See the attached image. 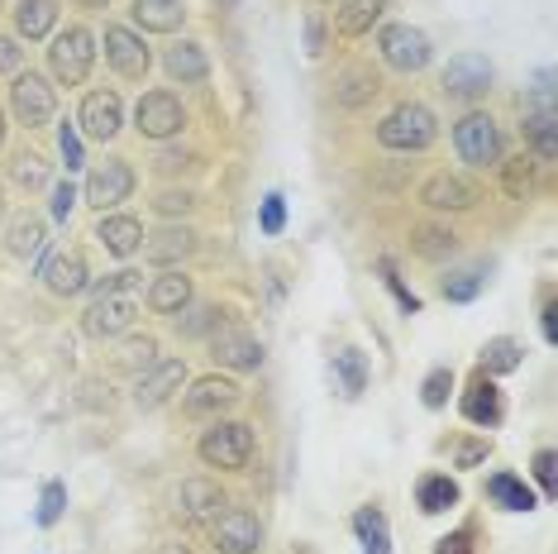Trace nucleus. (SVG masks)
<instances>
[{
  "label": "nucleus",
  "mask_w": 558,
  "mask_h": 554,
  "mask_svg": "<svg viewBox=\"0 0 558 554\" xmlns=\"http://www.w3.org/2000/svg\"><path fill=\"white\" fill-rule=\"evenodd\" d=\"M435 138H439V120L421 100H401V106L387 110L383 124H377V144L391 148V154H425Z\"/></svg>",
  "instance_id": "nucleus-1"
},
{
  "label": "nucleus",
  "mask_w": 558,
  "mask_h": 554,
  "mask_svg": "<svg viewBox=\"0 0 558 554\" xmlns=\"http://www.w3.org/2000/svg\"><path fill=\"white\" fill-rule=\"evenodd\" d=\"M196 455L206 469H225V473H244L253 459V425L244 421H215L210 431H201Z\"/></svg>",
  "instance_id": "nucleus-2"
},
{
  "label": "nucleus",
  "mask_w": 558,
  "mask_h": 554,
  "mask_svg": "<svg viewBox=\"0 0 558 554\" xmlns=\"http://www.w3.org/2000/svg\"><path fill=\"white\" fill-rule=\"evenodd\" d=\"M453 148H459V158L473 162V168H501V158H506L501 124L492 120L487 110H468V116L453 124Z\"/></svg>",
  "instance_id": "nucleus-3"
},
{
  "label": "nucleus",
  "mask_w": 558,
  "mask_h": 554,
  "mask_svg": "<svg viewBox=\"0 0 558 554\" xmlns=\"http://www.w3.org/2000/svg\"><path fill=\"white\" fill-rule=\"evenodd\" d=\"M92 62H96V39L92 29H82V24H68V29L53 34V48H48V68H53V77L62 86H82L92 77Z\"/></svg>",
  "instance_id": "nucleus-4"
},
{
  "label": "nucleus",
  "mask_w": 558,
  "mask_h": 554,
  "mask_svg": "<svg viewBox=\"0 0 558 554\" xmlns=\"http://www.w3.org/2000/svg\"><path fill=\"white\" fill-rule=\"evenodd\" d=\"M10 110L24 130H44L48 120L58 116V92L53 82L39 77V72H15V86H10Z\"/></svg>",
  "instance_id": "nucleus-5"
},
{
  "label": "nucleus",
  "mask_w": 558,
  "mask_h": 554,
  "mask_svg": "<svg viewBox=\"0 0 558 554\" xmlns=\"http://www.w3.org/2000/svg\"><path fill=\"white\" fill-rule=\"evenodd\" d=\"M377 53H383L387 68L397 72H425L429 58H435V48L415 24H387L383 34H377Z\"/></svg>",
  "instance_id": "nucleus-6"
},
{
  "label": "nucleus",
  "mask_w": 558,
  "mask_h": 554,
  "mask_svg": "<svg viewBox=\"0 0 558 554\" xmlns=\"http://www.w3.org/2000/svg\"><path fill=\"white\" fill-rule=\"evenodd\" d=\"M186 124V106L177 100L172 92H144L134 106V130L144 138H154V144H162V138H177Z\"/></svg>",
  "instance_id": "nucleus-7"
},
{
  "label": "nucleus",
  "mask_w": 558,
  "mask_h": 554,
  "mask_svg": "<svg viewBox=\"0 0 558 554\" xmlns=\"http://www.w3.org/2000/svg\"><path fill=\"white\" fill-rule=\"evenodd\" d=\"M210 545L215 554H258L263 550V526L244 507H225L210 521Z\"/></svg>",
  "instance_id": "nucleus-8"
},
{
  "label": "nucleus",
  "mask_w": 558,
  "mask_h": 554,
  "mask_svg": "<svg viewBox=\"0 0 558 554\" xmlns=\"http://www.w3.org/2000/svg\"><path fill=\"white\" fill-rule=\"evenodd\" d=\"M239 397H244V387L234 383V377H220V373H210V377H196L192 383V393L182 397V416H192V421H220L230 407H239Z\"/></svg>",
  "instance_id": "nucleus-9"
},
{
  "label": "nucleus",
  "mask_w": 558,
  "mask_h": 554,
  "mask_svg": "<svg viewBox=\"0 0 558 554\" xmlns=\"http://www.w3.org/2000/svg\"><path fill=\"white\" fill-rule=\"evenodd\" d=\"M210 359L225 363V369L248 373V369H258V363H263V345L239 321H215V330H210Z\"/></svg>",
  "instance_id": "nucleus-10"
},
{
  "label": "nucleus",
  "mask_w": 558,
  "mask_h": 554,
  "mask_svg": "<svg viewBox=\"0 0 558 554\" xmlns=\"http://www.w3.org/2000/svg\"><path fill=\"white\" fill-rule=\"evenodd\" d=\"M106 62L116 68V77L144 82L148 68H154V53H148V44L138 39L134 29H124V24H106Z\"/></svg>",
  "instance_id": "nucleus-11"
},
{
  "label": "nucleus",
  "mask_w": 558,
  "mask_h": 554,
  "mask_svg": "<svg viewBox=\"0 0 558 554\" xmlns=\"http://www.w3.org/2000/svg\"><path fill=\"white\" fill-rule=\"evenodd\" d=\"M138 321V301L134 297H96L82 316V330L92 339H120L130 335Z\"/></svg>",
  "instance_id": "nucleus-12"
},
{
  "label": "nucleus",
  "mask_w": 558,
  "mask_h": 554,
  "mask_svg": "<svg viewBox=\"0 0 558 554\" xmlns=\"http://www.w3.org/2000/svg\"><path fill=\"white\" fill-rule=\"evenodd\" d=\"M134 196V168L124 158H110L100 162V168H92V178H86V201L106 216V210H116L120 201Z\"/></svg>",
  "instance_id": "nucleus-13"
},
{
  "label": "nucleus",
  "mask_w": 558,
  "mask_h": 554,
  "mask_svg": "<svg viewBox=\"0 0 558 554\" xmlns=\"http://www.w3.org/2000/svg\"><path fill=\"white\" fill-rule=\"evenodd\" d=\"M77 124L92 138H100V144H110V138L124 130V100L116 92H106V86H100V92H86Z\"/></svg>",
  "instance_id": "nucleus-14"
},
{
  "label": "nucleus",
  "mask_w": 558,
  "mask_h": 554,
  "mask_svg": "<svg viewBox=\"0 0 558 554\" xmlns=\"http://www.w3.org/2000/svg\"><path fill=\"white\" fill-rule=\"evenodd\" d=\"M444 92L459 96V100H477L492 92V62L482 53H459L449 58V68H444Z\"/></svg>",
  "instance_id": "nucleus-15"
},
{
  "label": "nucleus",
  "mask_w": 558,
  "mask_h": 554,
  "mask_svg": "<svg viewBox=\"0 0 558 554\" xmlns=\"http://www.w3.org/2000/svg\"><path fill=\"white\" fill-rule=\"evenodd\" d=\"M182 383H186V363L182 359H162L154 363L148 373H138V383H134V407H144V411H154L162 407L172 393H182Z\"/></svg>",
  "instance_id": "nucleus-16"
},
{
  "label": "nucleus",
  "mask_w": 558,
  "mask_h": 554,
  "mask_svg": "<svg viewBox=\"0 0 558 554\" xmlns=\"http://www.w3.org/2000/svg\"><path fill=\"white\" fill-rule=\"evenodd\" d=\"M477 182L459 178V172H435V178H425L421 186V201L429 210H473L477 206Z\"/></svg>",
  "instance_id": "nucleus-17"
},
{
  "label": "nucleus",
  "mask_w": 558,
  "mask_h": 554,
  "mask_svg": "<svg viewBox=\"0 0 558 554\" xmlns=\"http://www.w3.org/2000/svg\"><path fill=\"white\" fill-rule=\"evenodd\" d=\"M463 416L473 425H482V431H492V425H501V416H506V401H501V387L492 383L487 373H477L473 383H468V393H463Z\"/></svg>",
  "instance_id": "nucleus-18"
},
{
  "label": "nucleus",
  "mask_w": 558,
  "mask_h": 554,
  "mask_svg": "<svg viewBox=\"0 0 558 554\" xmlns=\"http://www.w3.org/2000/svg\"><path fill=\"white\" fill-rule=\"evenodd\" d=\"M192 277L182 268H162V277H154V287H148V311L154 316H182L192 306Z\"/></svg>",
  "instance_id": "nucleus-19"
},
{
  "label": "nucleus",
  "mask_w": 558,
  "mask_h": 554,
  "mask_svg": "<svg viewBox=\"0 0 558 554\" xmlns=\"http://www.w3.org/2000/svg\"><path fill=\"white\" fill-rule=\"evenodd\" d=\"M44 282L53 297H77L92 287V273H86V258L77 254V249H68V254H53L44 263Z\"/></svg>",
  "instance_id": "nucleus-20"
},
{
  "label": "nucleus",
  "mask_w": 558,
  "mask_h": 554,
  "mask_svg": "<svg viewBox=\"0 0 558 554\" xmlns=\"http://www.w3.org/2000/svg\"><path fill=\"white\" fill-rule=\"evenodd\" d=\"M192 249H196V234L186 225H168L158 234H144V258L154 268H177L182 258H192Z\"/></svg>",
  "instance_id": "nucleus-21"
},
{
  "label": "nucleus",
  "mask_w": 558,
  "mask_h": 554,
  "mask_svg": "<svg viewBox=\"0 0 558 554\" xmlns=\"http://www.w3.org/2000/svg\"><path fill=\"white\" fill-rule=\"evenodd\" d=\"M96 239L106 244V254L134 258L138 249H144V220L138 216H100L96 220Z\"/></svg>",
  "instance_id": "nucleus-22"
},
{
  "label": "nucleus",
  "mask_w": 558,
  "mask_h": 554,
  "mask_svg": "<svg viewBox=\"0 0 558 554\" xmlns=\"http://www.w3.org/2000/svg\"><path fill=\"white\" fill-rule=\"evenodd\" d=\"M230 502H225V493L215 483H206V478H186L182 493H177V511L186 516V521H215Z\"/></svg>",
  "instance_id": "nucleus-23"
},
{
  "label": "nucleus",
  "mask_w": 558,
  "mask_h": 554,
  "mask_svg": "<svg viewBox=\"0 0 558 554\" xmlns=\"http://www.w3.org/2000/svg\"><path fill=\"white\" fill-rule=\"evenodd\" d=\"M162 68H168V77H172V82H182V86H201V82L210 77V58H206V48L192 44V39L172 44L168 53H162Z\"/></svg>",
  "instance_id": "nucleus-24"
},
{
  "label": "nucleus",
  "mask_w": 558,
  "mask_h": 554,
  "mask_svg": "<svg viewBox=\"0 0 558 554\" xmlns=\"http://www.w3.org/2000/svg\"><path fill=\"white\" fill-rule=\"evenodd\" d=\"M377 92H383V77H377L367 62H349V68L335 77V100H339L344 110L367 106V100H373Z\"/></svg>",
  "instance_id": "nucleus-25"
},
{
  "label": "nucleus",
  "mask_w": 558,
  "mask_h": 554,
  "mask_svg": "<svg viewBox=\"0 0 558 554\" xmlns=\"http://www.w3.org/2000/svg\"><path fill=\"white\" fill-rule=\"evenodd\" d=\"M520 134H525V144L539 154V162H554L558 158V116H554V106L525 110V120H520Z\"/></svg>",
  "instance_id": "nucleus-26"
},
{
  "label": "nucleus",
  "mask_w": 558,
  "mask_h": 554,
  "mask_svg": "<svg viewBox=\"0 0 558 554\" xmlns=\"http://www.w3.org/2000/svg\"><path fill=\"white\" fill-rule=\"evenodd\" d=\"M130 15L144 34H177L182 20H186V5L182 0H134Z\"/></svg>",
  "instance_id": "nucleus-27"
},
{
  "label": "nucleus",
  "mask_w": 558,
  "mask_h": 554,
  "mask_svg": "<svg viewBox=\"0 0 558 554\" xmlns=\"http://www.w3.org/2000/svg\"><path fill=\"white\" fill-rule=\"evenodd\" d=\"M383 10H387V0H339V10H335L339 39H363V34L383 20Z\"/></svg>",
  "instance_id": "nucleus-28"
},
{
  "label": "nucleus",
  "mask_w": 558,
  "mask_h": 554,
  "mask_svg": "<svg viewBox=\"0 0 558 554\" xmlns=\"http://www.w3.org/2000/svg\"><path fill=\"white\" fill-rule=\"evenodd\" d=\"M53 24H58V0H20L15 5V29H20V39H29V44H39L53 34Z\"/></svg>",
  "instance_id": "nucleus-29"
},
{
  "label": "nucleus",
  "mask_w": 558,
  "mask_h": 554,
  "mask_svg": "<svg viewBox=\"0 0 558 554\" xmlns=\"http://www.w3.org/2000/svg\"><path fill=\"white\" fill-rule=\"evenodd\" d=\"M415 507L425 516H439L449 507H459V483H453L449 473H425L421 483H415Z\"/></svg>",
  "instance_id": "nucleus-30"
},
{
  "label": "nucleus",
  "mask_w": 558,
  "mask_h": 554,
  "mask_svg": "<svg viewBox=\"0 0 558 554\" xmlns=\"http://www.w3.org/2000/svg\"><path fill=\"white\" fill-rule=\"evenodd\" d=\"M487 497L497 502L501 511H535V493H530L525 478L515 473H492L487 478Z\"/></svg>",
  "instance_id": "nucleus-31"
},
{
  "label": "nucleus",
  "mask_w": 558,
  "mask_h": 554,
  "mask_svg": "<svg viewBox=\"0 0 558 554\" xmlns=\"http://www.w3.org/2000/svg\"><path fill=\"white\" fill-rule=\"evenodd\" d=\"M411 249H415L421 258L439 263V258H449L453 249H459V234H453L449 225H429V220H425V225H415V230H411Z\"/></svg>",
  "instance_id": "nucleus-32"
},
{
  "label": "nucleus",
  "mask_w": 558,
  "mask_h": 554,
  "mask_svg": "<svg viewBox=\"0 0 558 554\" xmlns=\"http://www.w3.org/2000/svg\"><path fill=\"white\" fill-rule=\"evenodd\" d=\"M353 531H359V540H363V554H391L387 516L377 507H359V511H353Z\"/></svg>",
  "instance_id": "nucleus-33"
},
{
  "label": "nucleus",
  "mask_w": 558,
  "mask_h": 554,
  "mask_svg": "<svg viewBox=\"0 0 558 554\" xmlns=\"http://www.w3.org/2000/svg\"><path fill=\"white\" fill-rule=\"evenodd\" d=\"M335 377H339V393L359 397L363 387H367V359H363V349H339V354H335Z\"/></svg>",
  "instance_id": "nucleus-34"
},
{
  "label": "nucleus",
  "mask_w": 558,
  "mask_h": 554,
  "mask_svg": "<svg viewBox=\"0 0 558 554\" xmlns=\"http://www.w3.org/2000/svg\"><path fill=\"white\" fill-rule=\"evenodd\" d=\"M44 244H48V230H44L39 216H20L15 225H10V254L15 258H34Z\"/></svg>",
  "instance_id": "nucleus-35"
},
{
  "label": "nucleus",
  "mask_w": 558,
  "mask_h": 554,
  "mask_svg": "<svg viewBox=\"0 0 558 554\" xmlns=\"http://www.w3.org/2000/svg\"><path fill=\"white\" fill-rule=\"evenodd\" d=\"M520 369V345L511 335H497L482 345V373H515Z\"/></svg>",
  "instance_id": "nucleus-36"
},
{
  "label": "nucleus",
  "mask_w": 558,
  "mask_h": 554,
  "mask_svg": "<svg viewBox=\"0 0 558 554\" xmlns=\"http://www.w3.org/2000/svg\"><path fill=\"white\" fill-rule=\"evenodd\" d=\"M10 178H15V186H24V192H44L48 186V158L44 154H15V162H10Z\"/></svg>",
  "instance_id": "nucleus-37"
},
{
  "label": "nucleus",
  "mask_w": 558,
  "mask_h": 554,
  "mask_svg": "<svg viewBox=\"0 0 558 554\" xmlns=\"http://www.w3.org/2000/svg\"><path fill=\"white\" fill-rule=\"evenodd\" d=\"M158 363V339L144 335V339H124L120 354H116V369L120 373H134V369H154Z\"/></svg>",
  "instance_id": "nucleus-38"
},
{
  "label": "nucleus",
  "mask_w": 558,
  "mask_h": 554,
  "mask_svg": "<svg viewBox=\"0 0 558 554\" xmlns=\"http://www.w3.org/2000/svg\"><path fill=\"white\" fill-rule=\"evenodd\" d=\"M482 287H487V273L482 268H459V273L444 277V297L449 301H473Z\"/></svg>",
  "instance_id": "nucleus-39"
},
{
  "label": "nucleus",
  "mask_w": 558,
  "mask_h": 554,
  "mask_svg": "<svg viewBox=\"0 0 558 554\" xmlns=\"http://www.w3.org/2000/svg\"><path fill=\"white\" fill-rule=\"evenodd\" d=\"M377 273H383V282L391 287V297H397V306L405 311V316H421V297L411 292V287L401 282V273H397V263L391 258H377Z\"/></svg>",
  "instance_id": "nucleus-40"
},
{
  "label": "nucleus",
  "mask_w": 558,
  "mask_h": 554,
  "mask_svg": "<svg viewBox=\"0 0 558 554\" xmlns=\"http://www.w3.org/2000/svg\"><path fill=\"white\" fill-rule=\"evenodd\" d=\"M449 393H453V373H449V369H429L425 383H421V401H425V407H429V411L449 407Z\"/></svg>",
  "instance_id": "nucleus-41"
},
{
  "label": "nucleus",
  "mask_w": 558,
  "mask_h": 554,
  "mask_svg": "<svg viewBox=\"0 0 558 554\" xmlns=\"http://www.w3.org/2000/svg\"><path fill=\"white\" fill-rule=\"evenodd\" d=\"M62 507H68V483H44V497H39V516L34 521L39 526H58V516H62Z\"/></svg>",
  "instance_id": "nucleus-42"
},
{
  "label": "nucleus",
  "mask_w": 558,
  "mask_h": 554,
  "mask_svg": "<svg viewBox=\"0 0 558 554\" xmlns=\"http://www.w3.org/2000/svg\"><path fill=\"white\" fill-rule=\"evenodd\" d=\"M58 154H62V162H68V172H77L82 168V134H77V124H68L62 120L58 124Z\"/></svg>",
  "instance_id": "nucleus-43"
},
{
  "label": "nucleus",
  "mask_w": 558,
  "mask_h": 554,
  "mask_svg": "<svg viewBox=\"0 0 558 554\" xmlns=\"http://www.w3.org/2000/svg\"><path fill=\"white\" fill-rule=\"evenodd\" d=\"M282 225H287L282 192H268V196H263V210H258V230L263 234H282Z\"/></svg>",
  "instance_id": "nucleus-44"
},
{
  "label": "nucleus",
  "mask_w": 558,
  "mask_h": 554,
  "mask_svg": "<svg viewBox=\"0 0 558 554\" xmlns=\"http://www.w3.org/2000/svg\"><path fill=\"white\" fill-rule=\"evenodd\" d=\"M92 287H96V297H130L134 287H138V273L134 268H120V273L100 277V282H92Z\"/></svg>",
  "instance_id": "nucleus-45"
},
{
  "label": "nucleus",
  "mask_w": 558,
  "mask_h": 554,
  "mask_svg": "<svg viewBox=\"0 0 558 554\" xmlns=\"http://www.w3.org/2000/svg\"><path fill=\"white\" fill-rule=\"evenodd\" d=\"M501 172H506V192H511V196L530 192V182H535V168H530V158H511V162H501Z\"/></svg>",
  "instance_id": "nucleus-46"
},
{
  "label": "nucleus",
  "mask_w": 558,
  "mask_h": 554,
  "mask_svg": "<svg viewBox=\"0 0 558 554\" xmlns=\"http://www.w3.org/2000/svg\"><path fill=\"white\" fill-rule=\"evenodd\" d=\"M192 206H196L192 192H162V196L154 201L158 216H192Z\"/></svg>",
  "instance_id": "nucleus-47"
},
{
  "label": "nucleus",
  "mask_w": 558,
  "mask_h": 554,
  "mask_svg": "<svg viewBox=\"0 0 558 554\" xmlns=\"http://www.w3.org/2000/svg\"><path fill=\"white\" fill-rule=\"evenodd\" d=\"M487 455H492L487 439H463V445H453V463H459V469H477Z\"/></svg>",
  "instance_id": "nucleus-48"
},
{
  "label": "nucleus",
  "mask_w": 558,
  "mask_h": 554,
  "mask_svg": "<svg viewBox=\"0 0 558 554\" xmlns=\"http://www.w3.org/2000/svg\"><path fill=\"white\" fill-rule=\"evenodd\" d=\"M215 321H220V311L215 306H186V321H177L182 325V335H201V330H215Z\"/></svg>",
  "instance_id": "nucleus-49"
},
{
  "label": "nucleus",
  "mask_w": 558,
  "mask_h": 554,
  "mask_svg": "<svg viewBox=\"0 0 558 554\" xmlns=\"http://www.w3.org/2000/svg\"><path fill=\"white\" fill-rule=\"evenodd\" d=\"M535 478H539L544 497H558V469H554V449H539V455H535Z\"/></svg>",
  "instance_id": "nucleus-50"
},
{
  "label": "nucleus",
  "mask_w": 558,
  "mask_h": 554,
  "mask_svg": "<svg viewBox=\"0 0 558 554\" xmlns=\"http://www.w3.org/2000/svg\"><path fill=\"white\" fill-rule=\"evenodd\" d=\"M435 554H473V526H459L453 535L435 540Z\"/></svg>",
  "instance_id": "nucleus-51"
},
{
  "label": "nucleus",
  "mask_w": 558,
  "mask_h": 554,
  "mask_svg": "<svg viewBox=\"0 0 558 554\" xmlns=\"http://www.w3.org/2000/svg\"><path fill=\"white\" fill-rule=\"evenodd\" d=\"M72 206H77V186H72V182H58V186H53V220L68 225Z\"/></svg>",
  "instance_id": "nucleus-52"
},
{
  "label": "nucleus",
  "mask_w": 558,
  "mask_h": 554,
  "mask_svg": "<svg viewBox=\"0 0 558 554\" xmlns=\"http://www.w3.org/2000/svg\"><path fill=\"white\" fill-rule=\"evenodd\" d=\"M20 62H24V48H20L15 39H5V34H0V77H15Z\"/></svg>",
  "instance_id": "nucleus-53"
},
{
  "label": "nucleus",
  "mask_w": 558,
  "mask_h": 554,
  "mask_svg": "<svg viewBox=\"0 0 558 554\" xmlns=\"http://www.w3.org/2000/svg\"><path fill=\"white\" fill-rule=\"evenodd\" d=\"M539 325H544V339H549V345H558V306H554V301H544Z\"/></svg>",
  "instance_id": "nucleus-54"
},
{
  "label": "nucleus",
  "mask_w": 558,
  "mask_h": 554,
  "mask_svg": "<svg viewBox=\"0 0 558 554\" xmlns=\"http://www.w3.org/2000/svg\"><path fill=\"white\" fill-rule=\"evenodd\" d=\"M535 100H539V106H554V72L549 68L535 77Z\"/></svg>",
  "instance_id": "nucleus-55"
},
{
  "label": "nucleus",
  "mask_w": 558,
  "mask_h": 554,
  "mask_svg": "<svg viewBox=\"0 0 558 554\" xmlns=\"http://www.w3.org/2000/svg\"><path fill=\"white\" fill-rule=\"evenodd\" d=\"M320 44H325V34H320V20H311V24H306V53L315 58V53H320Z\"/></svg>",
  "instance_id": "nucleus-56"
},
{
  "label": "nucleus",
  "mask_w": 558,
  "mask_h": 554,
  "mask_svg": "<svg viewBox=\"0 0 558 554\" xmlns=\"http://www.w3.org/2000/svg\"><path fill=\"white\" fill-rule=\"evenodd\" d=\"M186 162H192L186 154H162V158H158V168H162V172H177V168H186Z\"/></svg>",
  "instance_id": "nucleus-57"
},
{
  "label": "nucleus",
  "mask_w": 558,
  "mask_h": 554,
  "mask_svg": "<svg viewBox=\"0 0 558 554\" xmlns=\"http://www.w3.org/2000/svg\"><path fill=\"white\" fill-rule=\"evenodd\" d=\"M158 554H192V550H186L182 540H162V545H158Z\"/></svg>",
  "instance_id": "nucleus-58"
},
{
  "label": "nucleus",
  "mask_w": 558,
  "mask_h": 554,
  "mask_svg": "<svg viewBox=\"0 0 558 554\" xmlns=\"http://www.w3.org/2000/svg\"><path fill=\"white\" fill-rule=\"evenodd\" d=\"M77 5H82V10H106L110 0H77Z\"/></svg>",
  "instance_id": "nucleus-59"
},
{
  "label": "nucleus",
  "mask_w": 558,
  "mask_h": 554,
  "mask_svg": "<svg viewBox=\"0 0 558 554\" xmlns=\"http://www.w3.org/2000/svg\"><path fill=\"white\" fill-rule=\"evenodd\" d=\"M0 220H5V186H0Z\"/></svg>",
  "instance_id": "nucleus-60"
},
{
  "label": "nucleus",
  "mask_w": 558,
  "mask_h": 554,
  "mask_svg": "<svg viewBox=\"0 0 558 554\" xmlns=\"http://www.w3.org/2000/svg\"><path fill=\"white\" fill-rule=\"evenodd\" d=\"M0 148H5V116H0Z\"/></svg>",
  "instance_id": "nucleus-61"
}]
</instances>
